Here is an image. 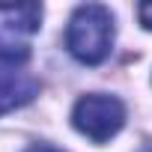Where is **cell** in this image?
I'll use <instances>...</instances> for the list:
<instances>
[{"label":"cell","instance_id":"obj_1","mask_svg":"<svg viewBox=\"0 0 152 152\" xmlns=\"http://www.w3.org/2000/svg\"><path fill=\"white\" fill-rule=\"evenodd\" d=\"M110 45H113L110 9L99 3H87L75 9V15L69 18V30H66V48L75 60L96 66L110 54Z\"/></svg>","mask_w":152,"mask_h":152},{"label":"cell","instance_id":"obj_2","mask_svg":"<svg viewBox=\"0 0 152 152\" xmlns=\"http://www.w3.org/2000/svg\"><path fill=\"white\" fill-rule=\"evenodd\" d=\"M72 122L90 140L104 143L125 125V104L119 99H113V96L90 93V96L78 99V104L72 110Z\"/></svg>","mask_w":152,"mask_h":152},{"label":"cell","instance_id":"obj_3","mask_svg":"<svg viewBox=\"0 0 152 152\" xmlns=\"http://www.w3.org/2000/svg\"><path fill=\"white\" fill-rule=\"evenodd\" d=\"M42 21V6H0V60L24 63L30 57V39L36 36Z\"/></svg>","mask_w":152,"mask_h":152},{"label":"cell","instance_id":"obj_4","mask_svg":"<svg viewBox=\"0 0 152 152\" xmlns=\"http://www.w3.org/2000/svg\"><path fill=\"white\" fill-rule=\"evenodd\" d=\"M36 93H39V81L33 75L15 72V69H0V113H9L33 102Z\"/></svg>","mask_w":152,"mask_h":152},{"label":"cell","instance_id":"obj_5","mask_svg":"<svg viewBox=\"0 0 152 152\" xmlns=\"http://www.w3.org/2000/svg\"><path fill=\"white\" fill-rule=\"evenodd\" d=\"M137 15H140V24L146 30H152V3H140L137 6Z\"/></svg>","mask_w":152,"mask_h":152},{"label":"cell","instance_id":"obj_6","mask_svg":"<svg viewBox=\"0 0 152 152\" xmlns=\"http://www.w3.org/2000/svg\"><path fill=\"white\" fill-rule=\"evenodd\" d=\"M27 152H63V149H57V146H48V143H33Z\"/></svg>","mask_w":152,"mask_h":152},{"label":"cell","instance_id":"obj_7","mask_svg":"<svg viewBox=\"0 0 152 152\" xmlns=\"http://www.w3.org/2000/svg\"><path fill=\"white\" fill-rule=\"evenodd\" d=\"M143 152H152V146H146V149H143Z\"/></svg>","mask_w":152,"mask_h":152}]
</instances>
